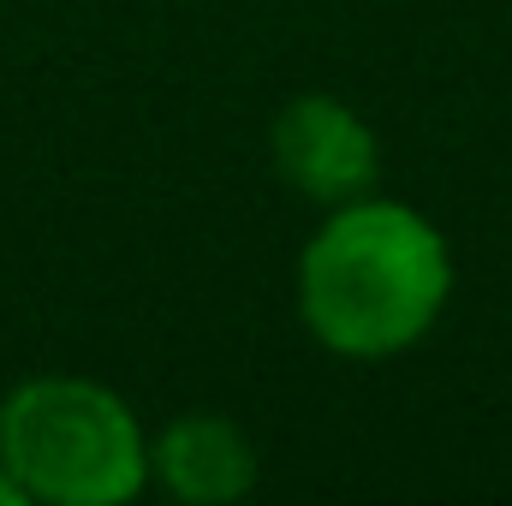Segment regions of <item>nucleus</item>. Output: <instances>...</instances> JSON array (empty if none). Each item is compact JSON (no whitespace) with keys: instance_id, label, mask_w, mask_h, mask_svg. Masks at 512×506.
I'll list each match as a JSON object with an SVG mask.
<instances>
[{"instance_id":"4","label":"nucleus","mask_w":512,"mask_h":506,"mask_svg":"<svg viewBox=\"0 0 512 506\" xmlns=\"http://www.w3.org/2000/svg\"><path fill=\"white\" fill-rule=\"evenodd\" d=\"M149 483L185 506H227L256 489V447L233 417L185 411L149 435Z\"/></svg>"},{"instance_id":"2","label":"nucleus","mask_w":512,"mask_h":506,"mask_svg":"<svg viewBox=\"0 0 512 506\" xmlns=\"http://www.w3.org/2000/svg\"><path fill=\"white\" fill-rule=\"evenodd\" d=\"M0 471L24 506H126L149 489V429L90 376H30L0 399Z\"/></svg>"},{"instance_id":"3","label":"nucleus","mask_w":512,"mask_h":506,"mask_svg":"<svg viewBox=\"0 0 512 506\" xmlns=\"http://www.w3.org/2000/svg\"><path fill=\"white\" fill-rule=\"evenodd\" d=\"M268 161H274V173L298 197H310L322 209H340V203L376 191L382 143H376L370 120L352 102L310 90V96H292L274 114V126H268Z\"/></svg>"},{"instance_id":"1","label":"nucleus","mask_w":512,"mask_h":506,"mask_svg":"<svg viewBox=\"0 0 512 506\" xmlns=\"http://www.w3.org/2000/svg\"><path fill=\"white\" fill-rule=\"evenodd\" d=\"M453 298V251L441 227L399 197H352L328 209L298 256V316L334 358L376 364L411 352Z\"/></svg>"},{"instance_id":"5","label":"nucleus","mask_w":512,"mask_h":506,"mask_svg":"<svg viewBox=\"0 0 512 506\" xmlns=\"http://www.w3.org/2000/svg\"><path fill=\"white\" fill-rule=\"evenodd\" d=\"M0 506H24V495H18V483L0 471Z\"/></svg>"}]
</instances>
